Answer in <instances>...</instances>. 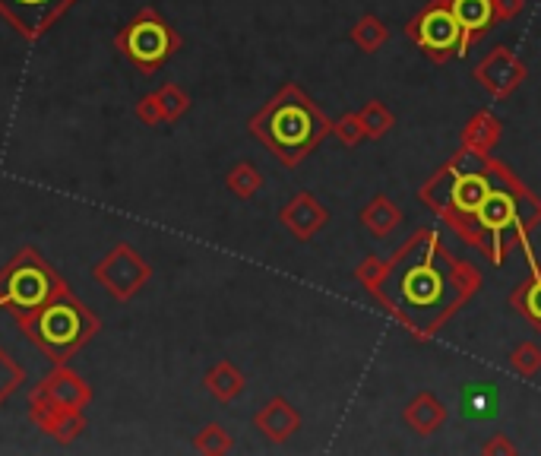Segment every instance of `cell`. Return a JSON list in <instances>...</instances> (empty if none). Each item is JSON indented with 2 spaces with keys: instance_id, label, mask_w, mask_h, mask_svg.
<instances>
[{
  "instance_id": "cell-1",
  "label": "cell",
  "mask_w": 541,
  "mask_h": 456,
  "mask_svg": "<svg viewBox=\"0 0 541 456\" xmlns=\"http://www.w3.org/2000/svg\"><path fill=\"white\" fill-rule=\"evenodd\" d=\"M247 130L260 146L273 152L279 165L298 168L307 156H314V149H320L326 137H333V121L298 83H282L273 99H266L257 114H250Z\"/></svg>"
},
{
  "instance_id": "cell-2",
  "label": "cell",
  "mask_w": 541,
  "mask_h": 456,
  "mask_svg": "<svg viewBox=\"0 0 541 456\" xmlns=\"http://www.w3.org/2000/svg\"><path fill=\"white\" fill-rule=\"evenodd\" d=\"M99 327H102L99 317L73 292L57 295L45 308H38L32 317L19 323V330L29 336L32 346L42 349L54 365H67V361L99 333Z\"/></svg>"
},
{
  "instance_id": "cell-3",
  "label": "cell",
  "mask_w": 541,
  "mask_h": 456,
  "mask_svg": "<svg viewBox=\"0 0 541 456\" xmlns=\"http://www.w3.org/2000/svg\"><path fill=\"white\" fill-rule=\"evenodd\" d=\"M64 292H70L64 276L35 247H23L0 270V311H10L16 323H23Z\"/></svg>"
},
{
  "instance_id": "cell-4",
  "label": "cell",
  "mask_w": 541,
  "mask_h": 456,
  "mask_svg": "<svg viewBox=\"0 0 541 456\" xmlns=\"http://www.w3.org/2000/svg\"><path fill=\"white\" fill-rule=\"evenodd\" d=\"M114 48H118L124 61H130L140 73L152 76L171 61V54H178L181 35L156 7H143L118 29V35H114Z\"/></svg>"
},
{
  "instance_id": "cell-5",
  "label": "cell",
  "mask_w": 541,
  "mask_h": 456,
  "mask_svg": "<svg viewBox=\"0 0 541 456\" xmlns=\"http://www.w3.org/2000/svg\"><path fill=\"white\" fill-rule=\"evenodd\" d=\"M405 35L431 57V64H447L453 57H459L462 32L450 10V0H431V4H424L409 23H405Z\"/></svg>"
},
{
  "instance_id": "cell-6",
  "label": "cell",
  "mask_w": 541,
  "mask_h": 456,
  "mask_svg": "<svg viewBox=\"0 0 541 456\" xmlns=\"http://www.w3.org/2000/svg\"><path fill=\"white\" fill-rule=\"evenodd\" d=\"M92 276L99 279L118 301H127L137 292H143V285L152 279V266L143 260L137 247L114 244L111 251L92 266Z\"/></svg>"
},
{
  "instance_id": "cell-7",
  "label": "cell",
  "mask_w": 541,
  "mask_h": 456,
  "mask_svg": "<svg viewBox=\"0 0 541 456\" xmlns=\"http://www.w3.org/2000/svg\"><path fill=\"white\" fill-rule=\"evenodd\" d=\"M437 241H440V232H434L428 241H424V254L415 266H409V270L402 273L399 279V295L402 301L409 304V308H437V304L443 301V295H447V276H443L434 260H437Z\"/></svg>"
},
{
  "instance_id": "cell-8",
  "label": "cell",
  "mask_w": 541,
  "mask_h": 456,
  "mask_svg": "<svg viewBox=\"0 0 541 456\" xmlns=\"http://www.w3.org/2000/svg\"><path fill=\"white\" fill-rule=\"evenodd\" d=\"M472 80L485 89L491 99H510V95L529 80V67L510 45H494L475 64Z\"/></svg>"
},
{
  "instance_id": "cell-9",
  "label": "cell",
  "mask_w": 541,
  "mask_h": 456,
  "mask_svg": "<svg viewBox=\"0 0 541 456\" xmlns=\"http://www.w3.org/2000/svg\"><path fill=\"white\" fill-rule=\"evenodd\" d=\"M437 257L447 263V270H450V282H453V289H456V295H453V301L447 304V308H443L428 327H424V339H434V333L437 330H443L447 327V323L466 308V304L481 292V285H485V276H481V270L478 266L472 263V260H462V257H456V254H450L447 251V244H443V238L437 241Z\"/></svg>"
},
{
  "instance_id": "cell-10",
  "label": "cell",
  "mask_w": 541,
  "mask_h": 456,
  "mask_svg": "<svg viewBox=\"0 0 541 456\" xmlns=\"http://www.w3.org/2000/svg\"><path fill=\"white\" fill-rule=\"evenodd\" d=\"M73 4L76 0H0V16L23 38L35 42V38H42Z\"/></svg>"
},
{
  "instance_id": "cell-11",
  "label": "cell",
  "mask_w": 541,
  "mask_h": 456,
  "mask_svg": "<svg viewBox=\"0 0 541 456\" xmlns=\"http://www.w3.org/2000/svg\"><path fill=\"white\" fill-rule=\"evenodd\" d=\"M29 418L61 447L73 444L76 437L86 434L83 409H64V406L51 403V399L45 393H38V390H32V396H29Z\"/></svg>"
},
{
  "instance_id": "cell-12",
  "label": "cell",
  "mask_w": 541,
  "mask_h": 456,
  "mask_svg": "<svg viewBox=\"0 0 541 456\" xmlns=\"http://www.w3.org/2000/svg\"><path fill=\"white\" fill-rule=\"evenodd\" d=\"M279 222L295 241H314L326 225H330V209H326L314 194L298 190V194L279 209Z\"/></svg>"
},
{
  "instance_id": "cell-13",
  "label": "cell",
  "mask_w": 541,
  "mask_h": 456,
  "mask_svg": "<svg viewBox=\"0 0 541 456\" xmlns=\"http://www.w3.org/2000/svg\"><path fill=\"white\" fill-rule=\"evenodd\" d=\"M254 428L269 444H288L301 431V412L288 403L285 396H273V399H266L263 409H257Z\"/></svg>"
},
{
  "instance_id": "cell-14",
  "label": "cell",
  "mask_w": 541,
  "mask_h": 456,
  "mask_svg": "<svg viewBox=\"0 0 541 456\" xmlns=\"http://www.w3.org/2000/svg\"><path fill=\"white\" fill-rule=\"evenodd\" d=\"M504 140V124L491 108H478L466 127L459 130V149H466L472 159H488Z\"/></svg>"
},
{
  "instance_id": "cell-15",
  "label": "cell",
  "mask_w": 541,
  "mask_h": 456,
  "mask_svg": "<svg viewBox=\"0 0 541 456\" xmlns=\"http://www.w3.org/2000/svg\"><path fill=\"white\" fill-rule=\"evenodd\" d=\"M450 10L459 23V57H466L475 42H481L494 26V0H450Z\"/></svg>"
},
{
  "instance_id": "cell-16",
  "label": "cell",
  "mask_w": 541,
  "mask_h": 456,
  "mask_svg": "<svg viewBox=\"0 0 541 456\" xmlns=\"http://www.w3.org/2000/svg\"><path fill=\"white\" fill-rule=\"evenodd\" d=\"M35 390L45 393L51 403L64 406V409H86L92 403V387L80 374L64 368V365H57L51 374H45L42 384H38Z\"/></svg>"
},
{
  "instance_id": "cell-17",
  "label": "cell",
  "mask_w": 541,
  "mask_h": 456,
  "mask_svg": "<svg viewBox=\"0 0 541 456\" xmlns=\"http://www.w3.org/2000/svg\"><path fill=\"white\" fill-rule=\"evenodd\" d=\"M459 415L466 422H494L500 415V390L491 380H469L459 387Z\"/></svg>"
},
{
  "instance_id": "cell-18",
  "label": "cell",
  "mask_w": 541,
  "mask_h": 456,
  "mask_svg": "<svg viewBox=\"0 0 541 456\" xmlns=\"http://www.w3.org/2000/svg\"><path fill=\"white\" fill-rule=\"evenodd\" d=\"M447 415H450L447 406L431 390H424L415 399H409V406L402 409V425L418 437H431L447 425Z\"/></svg>"
},
{
  "instance_id": "cell-19",
  "label": "cell",
  "mask_w": 541,
  "mask_h": 456,
  "mask_svg": "<svg viewBox=\"0 0 541 456\" xmlns=\"http://www.w3.org/2000/svg\"><path fill=\"white\" fill-rule=\"evenodd\" d=\"M358 222L364 225V232L371 235V238H390L393 232H399V228H402L405 213H402V206L393 197L374 194L371 200L361 206Z\"/></svg>"
},
{
  "instance_id": "cell-20",
  "label": "cell",
  "mask_w": 541,
  "mask_h": 456,
  "mask_svg": "<svg viewBox=\"0 0 541 456\" xmlns=\"http://www.w3.org/2000/svg\"><path fill=\"white\" fill-rule=\"evenodd\" d=\"M244 384H247V377L231 365V361H216L206 377H203V387L219 399V403H235V399L244 393Z\"/></svg>"
},
{
  "instance_id": "cell-21",
  "label": "cell",
  "mask_w": 541,
  "mask_h": 456,
  "mask_svg": "<svg viewBox=\"0 0 541 456\" xmlns=\"http://www.w3.org/2000/svg\"><path fill=\"white\" fill-rule=\"evenodd\" d=\"M510 304L541 333V270L523 282H516V289L510 292Z\"/></svg>"
},
{
  "instance_id": "cell-22",
  "label": "cell",
  "mask_w": 541,
  "mask_h": 456,
  "mask_svg": "<svg viewBox=\"0 0 541 456\" xmlns=\"http://www.w3.org/2000/svg\"><path fill=\"white\" fill-rule=\"evenodd\" d=\"M349 38H352V45L364 54H377L386 42H390V29H386V23L380 16L374 13H364L358 23L349 29Z\"/></svg>"
},
{
  "instance_id": "cell-23",
  "label": "cell",
  "mask_w": 541,
  "mask_h": 456,
  "mask_svg": "<svg viewBox=\"0 0 541 456\" xmlns=\"http://www.w3.org/2000/svg\"><path fill=\"white\" fill-rule=\"evenodd\" d=\"M225 187L238 200H254L263 190V175L254 162H238V165H231V171L225 175Z\"/></svg>"
},
{
  "instance_id": "cell-24",
  "label": "cell",
  "mask_w": 541,
  "mask_h": 456,
  "mask_svg": "<svg viewBox=\"0 0 541 456\" xmlns=\"http://www.w3.org/2000/svg\"><path fill=\"white\" fill-rule=\"evenodd\" d=\"M358 114H361V127H364V137L367 140H383L386 133L396 127V114L386 108L380 99L364 102V108Z\"/></svg>"
},
{
  "instance_id": "cell-25",
  "label": "cell",
  "mask_w": 541,
  "mask_h": 456,
  "mask_svg": "<svg viewBox=\"0 0 541 456\" xmlns=\"http://www.w3.org/2000/svg\"><path fill=\"white\" fill-rule=\"evenodd\" d=\"M231 447H235V437L228 434L225 425H203L197 431V437H193V450L203 453V456H222V453H231Z\"/></svg>"
},
{
  "instance_id": "cell-26",
  "label": "cell",
  "mask_w": 541,
  "mask_h": 456,
  "mask_svg": "<svg viewBox=\"0 0 541 456\" xmlns=\"http://www.w3.org/2000/svg\"><path fill=\"white\" fill-rule=\"evenodd\" d=\"M510 371L516 377H526V380L541 371V346L538 342H532V339L519 342V346L510 352Z\"/></svg>"
},
{
  "instance_id": "cell-27",
  "label": "cell",
  "mask_w": 541,
  "mask_h": 456,
  "mask_svg": "<svg viewBox=\"0 0 541 456\" xmlns=\"http://www.w3.org/2000/svg\"><path fill=\"white\" fill-rule=\"evenodd\" d=\"M159 102H162V111H165V124H175V121H181L184 114L190 111V95L178 86V83H165L159 92Z\"/></svg>"
},
{
  "instance_id": "cell-28",
  "label": "cell",
  "mask_w": 541,
  "mask_h": 456,
  "mask_svg": "<svg viewBox=\"0 0 541 456\" xmlns=\"http://www.w3.org/2000/svg\"><path fill=\"white\" fill-rule=\"evenodd\" d=\"M23 384H26V371L16 365L7 349H0V406H4Z\"/></svg>"
},
{
  "instance_id": "cell-29",
  "label": "cell",
  "mask_w": 541,
  "mask_h": 456,
  "mask_svg": "<svg viewBox=\"0 0 541 456\" xmlns=\"http://www.w3.org/2000/svg\"><path fill=\"white\" fill-rule=\"evenodd\" d=\"M333 137L342 143V146H349L355 149L358 143H364V127H361V114L358 111H345L339 114V121H333Z\"/></svg>"
},
{
  "instance_id": "cell-30",
  "label": "cell",
  "mask_w": 541,
  "mask_h": 456,
  "mask_svg": "<svg viewBox=\"0 0 541 456\" xmlns=\"http://www.w3.org/2000/svg\"><path fill=\"white\" fill-rule=\"evenodd\" d=\"M137 118H140V124H146V127L165 124V111H162V102H159L156 92L143 95V99L137 102Z\"/></svg>"
},
{
  "instance_id": "cell-31",
  "label": "cell",
  "mask_w": 541,
  "mask_h": 456,
  "mask_svg": "<svg viewBox=\"0 0 541 456\" xmlns=\"http://www.w3.org/2000/svg\"><path fill=\"white\" fill-rule=\"evenodd\" d=\"M481 453L485 456H516V444L507 434H491L485 444H481Z\"/></svg>"
},
{
  "instance_id": "cell-32",
  "label": "cell",
  "mask_w": 541,
  "mask_h": 456,
  "mask_svg": "<svg viewBox=\"0 0 541 456\" xmlns=\"http://www.w3.org/2000/svg\"><path fill=\"white\" fill-rule=\"evenodd\" d=\"M526 10V0H494V23H510Z\"/></svg>"
}]
</instances>
